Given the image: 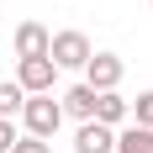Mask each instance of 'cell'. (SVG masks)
I'll return each mask as SVG.
<instances>
[{"instance_id": "obj_1", "label": "cell", "mask_w": 153, "mask_h": 153, "mask_svg": "<svg viewBox=\"0 0 153 153\" xmlns=\"http://www.w3.org/2000/svg\"><path fill=\"white\" fill-rule=\"evenodd\" d=\"M21 127H27V137H53L63 127V106L53 100V95H27V106H21Z\"/></svg>"}, {"instance_id": "obj_2", "label": "cell", "mask_w": 153, "mask_h": 153, "mask_svg": "<svg viewBox=\"0 0 153 153\" xmlns=\"http://www.w3.org/2000/svg\"><path fill=\"white\" fill-rule=\"evenodd\" d=\"M90 37L85 32H53V42H48V58L58 63V69H85L90 63Z\"/></svg>"}, {"instance_id": "obj_3", "label": "cell", "mask_w": 153, "mask_h": 153, "mask_svg": "<svg viewBox=\"0 0 153 153\" xmlns=\"http://www.w3.org/2000/svg\"><path fill=\"white\" fill-rule=\"evenodd\" d=\"M53 74H58L53 58H16V85L27 95H53Z\"/></svg>"}, {"instance_id": "obj_4", "label": "cell", "mask_w": 153, "mask_h": 153, "mask_svg": "<svg viewBox=\"0 0 153 153\" xmlns=\"http://www.w3.org/2000/svg\"><path fill=\"white\" fill-rule=\"evenodd\" d=\"M85 85H90V90H116V85H122V58H116V53H90Z\"/></svg>"}, {"instance_id": "obj_5", "label": "cell", "mask_w": 153, "mask_h": 153, "mask_svg": "<svg viewBox=\"0 0 153 153\" xmlns=\"http://www.w3.org/2000/svg\"><path fill=\"white\" fill-rule=\"evenodd\" d=\"M48 42H53V32H48L42 21H21V27H16V37H11L16 58H48Z\"/></svg>"}, {"instance_id": "obj_6", "label": "cell", "mask_w": 153, "mask_h": 153, "mask_svg": "<svg viewBox=\"0 0 153 153\" xmlns=\"http://www.w3.org/2000/svg\"><path fill=\"white\" fill-rule=\"evenodd\" d=\"M74 153H116V127L79 122V132H74Z\"/></svg>"}, {"instance_id": "obj_7", "label": "cell", "mask_w": 153, "mask_h": 153, "mask_svg": "<svg viewBox=\"0 0 153 153\" xmlns=\"http://www.w3.org/2000/svg\"><path fill=\"white\" fill-rule=\"evenodd\" d=\"M127 116H132V100H122L116 90H95V116H90V122H100V127H122Z\"/></svg>"}, {"instance_id": "obj_8", "label": "cell", "mask_w": 153, "mask_h": 153, "mask_svg": "<svg viewBox=\"0 0 153 153\" xmlns=\"http://www.w3.org/2000/svg\"><path fill=\"white\" fill-rule=\"evenodd\" d=\"M58 106H63V116L90 122V116H95V90H90V85H74V90H63V95H58Z\"/></svg>"}, {"instance_id": "obj_9", "label": "cell", "mask_w": 153, "mask_h": 153, "mask_svg": "<svg viewBox=\"0 0 153 153\" xmlns=\"http://www.w3.org/2000/svg\"><path fill=\"white\" fill-rule=\"evenodd\" d=\"M116 153H153V127H122L116 132Z\"/></svg>"}, {"instance_id": "obj_10", "label": "cell", "mask_w": 153, "mask_h": 153, "mask_svg": "<svg viewBox=\"0 0 153 153\" xmlns=\"http://www.w3.org/2000/svg\"><path fill=\"white\" fill-rule=\"evenodd\" d=\"M21 106H27V90H21L16 79H0V122L21 116Z\"/></svg>"}, {"instance_id": "obj_11", "label": "cell", "mask_w": 153, "mask_h": 153, "mask_svg": "<svg viewBox=\"0 0 153 153\" xmlns=\"http://www.w3.org/2000/svg\"><path fill=\"white\" fill-rule=\"evenodd\" d=\"M132 122H137V127H153V90H143L137 100H132Z\"/></svg>"}, {"instance_id": "obj_12", "label": "cell", "mask_w": 153, "mask_h": 153, "mask_svg": "<svg viewBox=\"0 0 153 153\" xmlns=\"http://www.w3.org/2000/svg\"><path fill=\"white\" fill-rule=\"evenodd\" d=\"M11 153H53V148H48L42 137H16V148H11Z\"/></svg>"}, {"instance_id": "obj_13", "label": "cell", "mask_w": 153, "mask_h": 153, "mask_svg": "<svg viewBox=\"0 0 153 153\" xmlns=\"http://www.w3.org/2000/svg\"><path fill=\"white\" fill-rule=\"evenodd\" d=\"M16 137H21V132H16V122H0V153H11Z\"/></svg>"}, {"instance_id": "obj_14", "label": "cell", "mask_w": 153, "mask_h": 153, "mask_svg": "<svg viewBox=\"0 0 153 153\" xmlns=\"http://www.w3.org/2000/svg\"><path fill=\"white\" fill-rule=\"evenodd\" d=\"M148 5H153V0H148Z\"/></svg>"}]
</instances>
